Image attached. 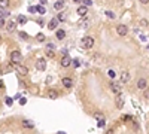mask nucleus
Instances as JSON below:
<instances>
[{
	"label": "nucleus",
	"mask_w": 149,
	"mask_h": 134,
	"mask_svg": "<svg viewBox=\"0 0 149 134\" xmlns=\"http://www.w3.org/2000/svg\"><path fill=\"white\" fill-rule=\"evenodd\" d=\"M81 45H82L85 49H91L94 46V39L91 36H86V37H83L82 40H81Z\"/></svg>",
	"instance_id": "nucleus-1"
},
{
	"label": "nucleus",
	"mask_w": 149,
	"mask_h": 134,
	"mask_svg": "<svg viewBox=\"0 0 149 134\" xmlns=\"http://www.w3.org/2000/svg\"><path fill=\"white\" fill-rule=\"evenodd\" d=\"M11 61H12V64H19V63L22 61V54H21L19 51H12V54H11Z\"/></svg>",
	"instance_id": "nucleus-2"
},
{
	"label": "nucleus",
	"mask_w": 149,
	"mask_h": 134,
	"mask_svg": "<svg viewBox=\"0 0 149 134\" xmlns=\"http://www.w3.org/2000/svg\"><path fill=\"white\" fill-rule=\"evenodd\" d=\"M116 33L119 34V36H127V33H128V27L121 24V25L116 27Z\"/></svg>",
	"instance_id": "nucleus-3"
},
{
	"label": "nucleus",
	"mask_w": 149,
	"mask_h": 134,
	"mask_svg": "<svg viewBox=\"0 0 149 134\" xmlns=\"http://www.w3.org/2000/svg\"><path fill=\"white\" fill-rule=\"evenodd\" d=\"M36 69L40 70V72H43V70L46 69V61H45L43 58H39V60L36 61Z\"/></svg>",
	"instance_id": "nucleus-4"
},
{
	"label": "nucleus",
	"mask_w": 149,
	"mask_h": 134,
	"mask_svg": "<svg viewBox=\"0 0 149 134\" xmlns=\"http://www.w3.org/2000/svg\"><path fill=\"white\" fill-rule=\"evenodd\" d=\"M60 64H61V67H69L70 64H72V58H70V57L66 54V55L60 60Z\"/></svg>",
	"instance_id": "nucleus-5"
},
{
	"label": "nucleus",
	"mask_w": 149,
	"mask_h": 134,
	"mask_svg": "<svg viewBox=\"0 0 149 134\" xmlns=\"http://www.w3.org/2000/svg\"><path fill=\"white\" fill-rule=\"evenodd\" d=\"M148 85H149V82L145 79V78H140V79L137 81V88H139V89H146Z\"/></svg>",
	"instance_id": "nucleus-6"
},
{
	"label": "nucleus",
	"mask_w": 149,
	"mask_h": 134,
	"mask_svg": "<svg viewBox=\"0 0 149 134\" xmlns=\"http://www.w3.org/2000/svg\"><path fill=\"white\" fill-rule=\"evenodd\" d=\"M109 85H110V89L115 92L116 95H121V85L116 84V82H110Z\"/></svg>",
	"instance_id": "nucleus-7"
},
{
	"label": "nucleus",
	"mask_w": 149,
	"mask_h": 134,
	"mask_svg": "<svg viewBox=\"0 0 149 134\" xmlns=\"http://www.w3.org/2000/svg\"><path fill=\"white\" fill-rule=\"evenodd\" d=\"M88 14V6H79L78 8V15L79 17H86Z\"/></svg>",
	"instance_id": "nucleus-8"
},
{
	"label": "nucleus",
	"mask_w": 149,
	"mask_h": 134,
	"mask_svg": "<svg viewBox=\"0 0 149 134\" xmlns=\"http://www.w3.org/2000/svg\"><path fill=\"white\" fill-rule=\"evenodd\" d=\"M6 28H8V31H9V33L15 31V28H17V22H15V21H9V22H8V27H6Z\"/></svg>",
	"instance_id": "nucleus-9"
},
{
	"label": "nucleus",
	"mask_w": 149,
	"mask_h": 134,
	"mask_svg": "<svg viewBox=\"0 0 149 134\" xmlns=\"http://www.w3.org/2000/svg\"><path fill=\"white\" fill-rule=\"evenodd\" d=\"M57 25H58V19H57V18H54V19H51V21H49L48 28H49V30H55V28H57Z\"/></svg>",
	"instance_id": "nucleus-10"
},
{
	"label": "nucleus",
	"mask_w": 149,
	"mask_h": 134,
	"mask_svg": "<svg viewBox=\"0 0 149 134\" xmlns=\"http://www.w3.org/2000/svg\"><path fill=\"white\" fill-rule=\"evenodd\" d=\"M61 84L64 85L66 88H72V86H73V82H72V79H70V78H63Z\"/></svg>",
	"instance_id": "nucleus-11"
},
{
	"label": "nucleus",
	"mask_w": 149,
	"mask_h": 134,
	"mask_svg": "<svg viewBox=\"0 0 149 134\" xmlns=\"http://www.w3.org/2000/svg\"><path fill=\"white\" fill-rule=\"evenodd\" d=\"M17 70L19 72V75H22V76H25L28 73V69L27 67H22V66H19V64H17Z\"/></svg>",
	"instance_id": "nucleus-12"
},
{
	"label": "nucleus",
	"mask_w": 149,
	"mask_h": 134,
	"mask_svg": "<svg viewBox=\"0 0 149 134\" xmlns=\"http://www.w3.org/2000/svg\"><path fill=\"white\" fill-rule=\"evenodd\" d=\"M55 36H57V39H58V40H63V39L66 37V31L60 28V30H57V33H55Z\"/></svg>",
	"instance_id": "nucleus-13"
},
{
	"label": "nucleus",
	"mask_w": 149,
	"mask_h": 134,
	"mask_svg": "<svg viewBox=\"0 0 149 134\" xmlns=\"http://www.w3.org/2000/svg\"><path fill=\"white\" fill-rule=\"evenodd\" d=\"M48 97L54 100V98H57V97H58V92H57L55 89H48Z\"/></svg>",
	"instance_id": "nucleus-14"
},
{
	"label": "nucleus",
	"mask_w": 149,
	"mask_h": 134,
	"mask_svg": "<svg viewBox=\"0 0 149 134\" xmlns=\"http://www.w3.org/2000/svg\"><path fill=\"white\" fill-rule=\"evenodd\" d=\"M128 79H130V73H128V72H122V73H121V81H122V82H127Z\"/></svg>",
	"instance_id": "nucleus-15"
},
{
	"label": "nucleus",
	"mask_w": 149,
	"mask_h": 134,
	"mask_svg": "<svg viewBox=\"0 0 149 134\" xmlns=\"http://www.w3.org/2000/svg\"><path fill=\"white\" fill-rule=\"evenodd\" d=\"M9 8V0H0V9H8Z\"/></svg>",
	"instance_id": "nucleus-16"
},
{
	"label": "nucleus",
	"mask_w": 149,
	"mask_h": 134,
	"mask_svg": "<svg viewBox=\"0 0 149 134\" xmlns=\"http://www.w3.org/2000/svg\"><path fill=\"white\" fill-rule=\"evenodd\" d=\"M63 6H64V5H63V2H61V0H58V2H57V3L54 5L55 11H61V9H63Z\"/></svg>",
	"instance_id": "nucleus-17"
},
{
	"label": "nucleus",
	"mask_w": 149,
	"mask_h": 134,
	"mask_svg": "<svg viewBox=\"0 0 149 134\" xmlns=\"http://www.w3.org/2000/svg\"><path fill=\"white\" fill-rule=\"evenodd\" d=\"M36 11L40 14V15H43V14H46V9L43 8V5H40V6H36Z\"/></svg>",
	"instance_id": "nucleus-18"
},
{
	"label": "nucleus",
	"mask_w": 149,
	"mask_h": 134,
	"mask_svg": "<svg viewBox=\"0 0 149 134\" xmlns=\"http://www.w3.org/2000/svg\"><path fill=\"white\" fill-rule=\"evenodd\" d=\"M25 22H27V18L24 17V15H19V17H18V24H21V25H24Z\"/></svg>",
	"instance_id": "nucleus-19"
},
{
	"label": "nucleus",
	"mask_w": 149,
	"mask_h": 134,
	"mask_svg": "<svg viewBox=\"0 0 149 134\" xmlns=\"http://www.w3.org/2000/svg\"><path fill=\"white\" fill-rule=\"evenodd\" d=\"M122 106H124V100L118 95V98H116V107H118V109H121Z\"/></svg>",
	"instance_id": "nucleus-20"
},
{
	"label": "nucleus",
	"mask_w": 149,
	"mask_h": 134,
	"mask_svg": "<svg viewBox=\"0 0 149 134\" xmlns=\"http://www.w3.org/2000/svg\"><path fill=\"white\" fill-rule=\"evenodd\" d=\"M57 19H58V21H66V14H63V12H60V14L57 15Z\"/></svg>",
	"instance_id": "nucleus-21"
},
{
	"label": "nucleus",
	"mask_w": 149,
	"mask_h": 134,
	"mask_svg": "<svg viewBox=\"0 0 149 134\" xmlns=\"http://www.w3.org/2000/svg\"><path fill=\"white\" fill-rule=\"evenodd\" d=\"M36 39H37L39 42H45V34H43V33H39L37 36H36Z\"/></svg>",
	"instance_id": "nucleus-22"
},
{
	"label": "nucleus",
	"mask_w": 149,
	"mask_h": 134,
	"mask_svg": "<svg viewBox=\"0 0 149 134\" xmlns=\"http://www.w3.org/2000/svg\"><path fill=\"white\" fill-rule=\"evenodd\" d=\"M22 125H24V127H27V128H33V124H32V122H28V121H24V122H22Z\"/></svg>",
	"instance_id": "nucleus-23"
},
{
	"label": "nucleus",
	"mask_w": 149,
	"mask_h": 134,
	"mask_svg": "<svg viewBox=\"0 0 149 134\" xmlns=\"http://www.w3.org/2000/svg\"><path fill=\"white\" fill-rule=\"evenodd\" d=\"M107 75H109V76H110V78H112V79H113V78H115V76H116L115 70H109V72H107Z\"/></svg>",
	"instance_id": "nucleus-24"
},
{
	"label": "nucleus",
	"mask_w": 149,
	"mask_h": 134,
	"mask_svg": "<svg viewBox=\"0 0 149 134\" xmlns=\"http://www.w3.org/2000/svg\"><path fill=\"white\" fill-rule=\"evenodd\" d=\"M6 104L8 106H12L14 104V98H6Z\"/></svg>",
	"instance_id": "nucleus-25"
},
{
	"label": "nucleus",
	"mask_w": 149,
	"mask_h": 134,
	"mask_svg": "<svg viewBox=\"0 0 149 134\" xmlns=\"http://www.w3.org/2000/svg\"><path fill=\"white\" fill-rule=\"evenodd\" d=\"M46 55H48L49 58H52V57H54V52H52L51 49H46Z\"/></svg>",
	"instance_id": "nucleus-26"
},
{
	"label": "nucleus",
	"mask_w": 149,
	"mask_h": 134,
	"mask_svg": "<svg viewBox=\"0 0 149 134\" xmlns=\"http://www.w3.org/2000/svg\"><path fill=\"white\" fill-rule=\"evenodd\" d=\"M106 15H107L109 18H112V19L115 18V14H113V12H110V11H109V12H106Z\"/></svg>",
	"instance_id": "nucleus-27"
},
{
	"label": "nucleus",
	"mask_w": 149,
	"mask_h": 134,
	"mask_svg": "<svg viewBox=\"0 0 149 134\" xmlns=\"http://www.w3.org/2000/svg\"><path fill=\"white\" fill-rule=\"evenodd\" d=\"M2 27H5V18L3 17H0V28Z\"/></svg>",
	"instance_id": "nucleus-28"
},
{
	"label": "nucleus",
	"mask_w": 149,
	"mask_h": 134,
	"mask_svg": "<svg viewBox=\"0 0 149 134\" xmlns=\"http://www.w3.org/2000/svg\"><path fill=\"white\" fill-rule=\"evenodd\" d=\"M83 3H85V6H91V5H93L91 0H83Z\"/></svg>",
	"instance_id": "nucleus-29"
},
{
	"label": "nucleus",
	"mask_w": 149,
	"mask_h": 134,
	"mask_svg": "<svg viewBox=\"0 0 149 134\" xmlns=\"http://www.w3.org/2000/svg\"><path fill=\"white\" fill-rule=\"evenodd\" d=\"M25 103H27V100H25V98H19V104H22V106H24Z\"/></svg>",
	"instance_id": "nucleus-30"
},
{
	"label": "nucleus",
	"mask_w": 149,
	"mask_h": 134,
	"mask_svg": "<svg viewBox=\"0 0 149 134\" xmlns=\"http://www.w3.org/2000/svg\"><path fill=\"white\" fill-rule=\"evenodd\" d=\"M19 37H22V39H25V37H27V34L24 33V31H21V33H19Z\"/></svg>",
	"instance_id": "nucleus-31"
},
{
	"label": "nucleus",
	"mask_w": 149,
	"mask_h": 134,
	"mask_svg": "<svg viewBox=\"0 0 149 134\" xmlns=\"http://www.w3.org/2000/svg\"><path fill=\"white\" fill-rule=\"evenodd\" d=\"M140 24H142V25H148V21H146V19H142Z\"/></svg>",
	"instance_id": "nucleus-32"
},
{
	"label": "nucleus",
	"mask_w": 149,
	"mask_h": 134,
	"mask_svg": "<svg viewBox=\"0 0 149 134\" xmlns=\"http://www.w3.org/2000/svg\"><path fill=\"white\" fill-rule=\"evenodd\" d=\"M73 64L78 67V66H79V61H78V60H73Z\"/></svg>",
	"instance_id": "nucleus-33"
},
{
	"label": "nucleus",
	"mask_w": 149,
	"mask_h": 134,
	"mask_svg": "<svg viewBox=\"0 0 149 134\" xmlns=\"http://www.w3.org/2000/svg\"><path fill=\"white\" fill-rule=\"evenodd\" d=\"M140 2H142L143 5H149V0H140Z\"/></svg>",
	"instance_id": "nucleus-34"
},
{
	"label": "nucleus",
	"mask_w": 149,
	"mask_h": 134,
	"mask_svg": "<svg viewBox=\"0 0 149 134\" xmlns=\"http://www.w3.org/2000/svg\"><path fill=\"white\" fill-rule=\"evenodd\" d=\"M46 2H48V0H40V5H45Z\"/></svg>",
	"instance_id": "nucleus-35"
},
{
	"label": "nucleus",
	"mask_w": 149,
	"mask_h": 134,
	"mask_svg": "<svg viewBox=\"0 0 149 134\" xmlns=\"http://www.w3.org/2000/svg\"><path fill=\"white\" fill-rule=\"evenodd\" d=\"M75 3H81V2H83V0H73Z\"/></svg>",
	"instance_id": "nucleus-36"
},
{
	"label": "nucleus",
	"mask_w": 149,
	"mask_h": 134,
	"mask_svg": "<svg viewBox=\"0 0 149 134\" xmlns=\"http://www.w3.org/2000/svg\"><path fill=\"white\" fill-rule=\"evenodd\" d=\"M146 98H149V91L146 92Z\"/></svg>",
	"instance_id": "nucleus-37"
},
{
	"label": "nucleus",
	"mask_w": 149,
	"mask_h": 134,
	"mask_svg": "<svg viewBox=\"0 0 149 134\" xmlns=\"http://www.w3.org/2000/svg\"><path fill=\"white\" fill-rule=\"evenodd\" d=\"M2 86H3V82H2V81H0V88H2Z\"/></svg>",
	"instance_id": "nucleus-38"
},
{
	"label": "nucleus",
	"mask_w": 149,
	"mask_h": 134,
	"mask_svg": "<svg viewBox=\"0 0 149 134\" xmlns=\"http://www.w3.org/2000/svg\"><path fill=\"white\" fill-rule=\"evenodd\" d=\"M0 42H2V37H0Z\"/></svg>",
	"instance_id": "nucleus-39"
},
{
	"label": "nucleus",
	"mask_w": 149,
	"mask_h": 134,
	"mask_svg": "<svg viewBox=\"0 0 149 134\" xmlns=\"http://www.w3.org/2000/svg\"><path fill=\"white\" fill-rule=\"evenodd\" d=\"M148 49H149V46H148Z\"/></svg>",
	"instance_id": "nucleus-40"
}]
</instances>
